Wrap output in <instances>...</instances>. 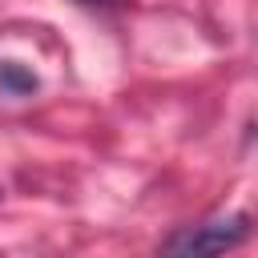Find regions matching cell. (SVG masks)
Returning a JSON list of instances; mask_svg holds the SVG:
<instances>
[{"label": "cell", "instance_id": "3", "mask_svg": "<svg viewBox=\"0 0 258 258\" xmlns=\"http://www.w3.org/2000/svg\"><path fill=\"white\" fill-rule=\"evenodd\" d=\"M89 4H105V0H89Z\"/></svg>", "mask_w": 258, "mask_h": 258}, {"label": "cell", "instance_id": "2", "mask_svg": "<svg viewBox=\"0 0 258 258\" xmlns=\"http://www.w3.org/2000/svg\"><path fill=\"white\" fill-rule=\"evenodd\" d=\"M0 89L12 93V97H24V93L36 89V77L24 64H16V60H0Z\"/></svg>", "mask_w": 258, "mask_h": 258}, {"label": "cell", "instance_id": "1", "mask_svg": "<svg viewBox=\"0 0 258 258\" xmlns=\"http://www.w3.org/2000/svg\"><path fill=\"white\" fill-rule=\"evenodd\" d=\"M254 230L250 214H218L206 218L198 226H185L177 234H169V242L157 250V258H222L230 250H238Z\"/></svg>", "mask_w": 258, "mask_h": 258}]
</instances>
